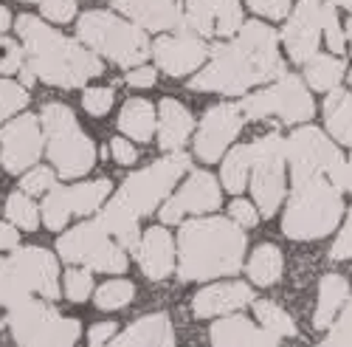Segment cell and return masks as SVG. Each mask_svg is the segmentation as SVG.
<instances>
[{"label":"cell","mask_w":352,"mask_h":347,"mask_svg":"<svg viewBox=\"0 0 352 347\" xmlns=\"http://www.w3.org/2000/svg\"><path fill=\"white\" fill-rule=\"evenodd\" d=\"M40 125L45 130V153L63 178H82L96 164L94 138L87 136L71 107L51 102L43 107Z\"/></svg>","instance_id":"obj_5"},{"label":"cell","mask_w":352,"mask_h":347,"mask_svg":"<svg viewBox=\"0 0 352 347\" xmlns=\"http://www.w3.org/2000/svg\"><path fill=\"white\" fill-rule=\"evenodd\" d=\"M352 192V153L349 158H344V169H341V181H338V192Z\"/></svg>","instance_id":"obj_53"},{"label":"cell","mask_w":352,"mask_h":347,"mask_svg":"<svg viewBox=\"0 0 352 347\" xmlns=\"http://www.w3.org/2000/svg\"><path fill=\"white\" fill-rule=\"evenodd\" d=\"M251 12L262 14V17H271V20H285L290 12V0H248Z\"/></svg>","instance_id":"obj_46"},{"label":"cell","mask_w":352,"mask_h":347,"mask_svg":"<svg viewBox=\"0 0 352 347\" xmlns=\"http://www.w3.org/2000/svg\"><path fill=\"white\" fill-rule=\"evenodd\" d=\"M243 130V113L237 105H214L206 110L195 138V153L206 164L217 161L226 147L240 136Z\"/></svg>","instance_id":"obj_15"},{"label":"cell","mask_w":352,"mask_h":347,"mask_svg":"<svg viewBox=\"0 0 352 347\" xmlns=\"http://www.w3.org/2000/svg\"><path fill=\"white\" fill-rule=\"evenodd\" d=\"M321 34H324L327 45L333 54H344L346 48V34L341 32V23H338V12H336V3L330 0V6L324 12V25H321Z\"/></svg>","instance_id":"obj_40"},{"label":"cell","mask_w":352,"mask_h":347,"mask_svg":"<svg viewBox=\"0 0 352 347\" xmlns=\"http://www.w3.org/2000/svg\"><path fill=\"white\" fill-rule=\"evenodd\" d=\"M113 9H119L146 32L181 28V6L175 0H113Z\"/></svg>","instance_id":"obj_20"},{"label":"cell","mask_w":352,"mask_h":347,"mask_svg":"<svg viewBox=\"0 0 352 347\" xmlns=\"http://www.w3.org/2000/svg\"><path fill=\"white\" fill-rule=\"evenodd\" d=\"M113 336H116V325H113V322H99V325L91 328V333H87V341L96 347V344L113 341Z\"/></svg>","instance_id":"obj_51"},{"label":"cell","mask_w":352,"mask_h":347,"mask_svg":"<svg viewBox=\"0 0 352 347\" xmlns=\"http://www.w3.org/2000/svg\"><path fill=\"white\" fill-rule=\"evenodd\" d=\"M155 125V107L146 99H130L119 113V130L135 141H150Z\"/></svg>","instance_id":"obj_28"},{"label":"cell","mask_w":352,"mask_h":347,"mask_svg":"<svg viewBox=\"0 0 352 347\" xmlns=\"http://www.w3.org/2000/svg\"><path fill=\"white\" fill-rule=\"evenodd\" d=\"M17 243H20L17 229L9 223H0V249H14Z\"/></svg>","instance_id":"obj_52"},{"label":"cell","mask_w":352,"mask_h":347,"mask_svg":"<svg viewBox=\"0 0 352 347\" xmlns=\"http://www.w3.org/2000/svg\"><path fill=\"white\" fill-rule=\"evenodd\" d=\"M135 297V285L130 280H110L96 291V308L102 311H119L130 305Z\"/></svg>","instance_id":"obj_37"},{"label":"cell","mask_w":352,"mask_h":347,"mask_svg":"<svg viewBox=\"0 0 352 347\" xmlns=\"http://www.w3.org/2000/svg\"><path fill=\"white\" fill-rule=\"evenodd\" d=\"M113 88H91L85 91L82 96V107L91 113V116H104L110 107H113Z\"/></svg>","instance_id":"obj_44"},{"label":"cell","mask_w":352,"mask_h":347,"mask_svg":"<svg viewBox=\"0 0 352 347\" xmlns=\"http://www.w3.org/2000/svg\"><path fill=\"white\" fill-rule=\"evenodd\" d=\"M344 34H346V40H349V51H352V20L346 23V32H344Z\"/></svg>","instance_id":"obj_56"},{"label":"cell","mask_w":352,"mask_h":347,"mask_svg":"<svg viewBox=\"0 0 352 347\" xmlns=\"http://www.w3.org/2000/svg\"><path fill=\"white\" fill-rule=\"evenodd\" d=\"M23 63H25V51L14 40L0 34V74H17Z\"/></svg>","instance_id":"obj_43"},{"label":"cell","mask_w":352,"mask_h":347,"mask_svg":"<svg viewBox=\"0 0 352 347\" xmlns=\"http://www.w3.org/2000/svg\"><path fill=\"white\" fill-rule=\"evenodd\" d=\"M327 94H330L324 99L327 130L338 144H349L352 147V94L344 88H333Z\"/></svg>","instance_id":"obj_27"},{"label":"cell","mask_w":352,"mask_h":347,"mask_svg":"<svg viewBox=\"0 0 352 347\" xmlns=\"http://www.w3.org/2000/svg\"><path fill=\"white\" fill-rule=\"evenodd\" d=\"M344 212L341 195L327 172H299L293 176V195L282 218V231L290 240H318L338 226Z\"/></svg>","instance_id":"obj_4"},{"label":"cell","mask_w":352,"mask_h":347,"mask_svg":"<svg viewBox=\"0 0 352 347\" xmlns=\"http://www.w3.org/2000/svg\"><path fill=\"white\" fill-rule=\"evenodd\" d=\"M327 6H330V0H299L296 12H293V17L287 20L282 32V43L293 63L305 65L313 54H318L321 25H324Z\"/></svg>","instance_id":"obj_13"},{"label":"cell","mask_w":352,"mask_h":347,"mask_svg":"<svg viewBox=\"0 0 352 347\" xmlns=\"http://www.w3.org/2000/svg\"><path fill=\"white\" fill-rule=\"evenodd\" d=\"M220 187L217 181L209 176V172H192L189 181L181 187L178 195H172L164 209H161V220L164 223H181L184 215L195 212V215H203V212H214L220 207Z\"/></svg>","instance_id":"obj_16"},{"label":"cell","mask_w":352,"mask_h":347,"mask_svg":"<svg viewBox=\"0 0 352 347\" xmlns=\"http://www.w3.org/2000/svg\"><path fill=\"white\" fill-rule=\"evenodd\" d=\"M245 257L243 226L231 218H197L181 226L178 277L186 282L214 280L240 271Z\"/></svg>","instance_id":"obj_2"},{"label":"cell","mask_w":352,"mask_h":347,"mask_svg":"<svg viewBox=\"0 0 352 347\" xmlns=\"http://www.w3.org/2000/svg\"><path fill=\"white\" fill-rule=\"evenodd\" d=\"M3 325L17 344H56L65 347L79 339V322L63 316L56 308L28 297L25 302L6 311Z\"/></svg>","instance_id":"obj_7"},{"label":"cell","mask_w":352,"mask_h":347,"mask_svg":"<svg viewBox=\"0 0 352 347\" xmlns=\"http://www.w3.org/2000/svg\"><path fill=\"white\" fill-rule=\"evenodd\" d=\"M40 212H43V220H45V226L48 229H63L65 223H68V218H71V207H68V198H65V187H51L48 192H45V198H43V207H40Z\"/></svg>","instance_id":"obj_36"},{"label":"cell","mask_w":352,"mask_h":347,"mask_svg":"<svg viewBox=\"0 0 352 347\" xmlns=\"http://www.w3.org/2000/svg\"><path fill=\"white\" fill-rule=\"evenodd\" d=\"M212 344H220V347H234V344H256V347H271V344H279L282 339L274 336L271 330L265 328H256L251 325L245 316H223L217 325H212V333H209Z\"/></svg>","instance_id":"obj_22"},{"label":"cell","mask_w":352,"mask_h":347,"mask_svg":"<svg viewBox=\"0 0 352 347\" xmlns=\"http://www.w3.org/2000/svg\"><path fill=\"white\" fill-rule=\"evenodd\" d=\"M25 102H28V94L23 85H17L12 79H0V122H6L9 116L23 110Z\"/></svg>","instance_id":"obj_38"},{"label":"cell","mask_w":352,"mask_h":347,"mask_svg":"<svg viewBox=\"0 0 352 347\" xmlns=\"http://www.w3.org/2000/svg\"><path fill=\"white\" fill-rule=\"evenodd\" d=\"M344 63L341 56H327V54H313L305 63V79L316 91H333L344 79Z\"/></svg>","instance_id":"obj_29"},{"label":"cell","mask_w":352,"mask_h":347,"mask_svg":"<svg viewBox=\"0 0 352 347\" xmlns=\"http://www.w3.org/2000/svg\"><path fill=\"white\" fill-rule=\"evenodd\" d=\"M116 344H175V330L166 313H150V316H141L138 322H133L122 336H113Z\"/></svg>","instance_id":"obj_24"},{"label":"cell","mask_w":352,"mask_h":347,"mask_svg":"<svg viewBox=\"0 0 352 347\" xmlns=\"http://www.w3.org/2000/svg\"><path fill=\"white\" fill-rule=\"evenodd\" d=\"M12 263L17 266V271L23 274V280L28 282L34 294H40L43 299H56L60 297V269H56V260L37 246H23L12 254Z\"/></svg>","instance_id":"obj_18"},{"label":"cell","mask_w":352,"mask_h":347,"mask_svg":"<svg viewBox=\"0 0 352 347\" xmlns=\"http://www.w3.org/2000/svg\"><path fill=\"white\" fill-rule=\"evenodd\" d=\"M240 113L245 119H265V116L276 113L285 125H302L313 119V99L305 88V82L299 76L282 74L271 88L256 91L251 96H245L240 105Z\"/></svg>","instance_id":"obj_11"},{"label":"cell","mask_w":352,"mask_h":347,"mask_svg":"<svg viewBox=\"0 0 352 347\" xmlns=\"http://www.w3.org/2000/svg\"><path fill=\"white\" fill-rule=\"evenodd\" d=\"M212 48L203 37L195 34H178V37H158L153 43V56L158 60V68L169 76H189L203 63L209 60Z\"/></svg>","instance_id":"obj_17"},{"label":"cell","mask_w":352,"mask_h":347,"mask_svg":"<svg viewBox=\"0 0 352 347\" xmlns=\"http://www.w3.org/2000/svg\"><path fill=\"white\" fill-rule=\"evenodd\" d=\"M34 291L28 288V282L23 280V274L17 271V266L9 260H0V308L9 311L20 302H25Z\"/></svg>","instance_id":"obj_32"},{"label":"cell","mask_w":352,"mask_h":347,"mask_svg":"<svg viewBox=\"0 0 352 347\" xmlns=\"http://www.w3.org/2000/svg\"><path fill=\"white\" fill-rule=\"evenodd\" d=\"M17 34L23 37L25 65L45 85H54V88H79L87 79L102 76L104 71L96 54L63 37L60 32H54V28H48L43 20L32 14H23L17 20Z\"/></svg>","instance_id":"obj_3"},{"label":"cell","mask_w":352,"mask_h":347,"mask_svg":"<svg viewBox=\"0 0 352 347\" xmlns=\"http://www.w3.org/2000/svg\"><path fill=\"white\" fill-rule=\"evenodd\" d=\"M40 9L54 23H68L76 14V0H43Z\"/></svg>","instance_id":"obj_45"},{"label":"cell","mask_w":352,"mask_h":347,"mask_svg":"<svg viewBox=\"0 0 352 347\" xmlns=\"http://www.w3.org/2000/svg\"><path fill=\"white\" fill-rule=\"evenodd\" d=\"M248 169H251V147H234L226 156L223 169H220L226 192H234V195L243 192L248 184Z\"/></svg>","instance_id":"obj_33"},{"label":"cell","mask_w":352,"mask_h":347,"mask_svg":"<svg viewBox=\"0 0 352 347\" xmlns=\"http://www.w3.org/2000/svg\"><path fill=\"white\" fill-rule=\"evenodd\" d=\"M43 153V130L34 116H20L0 130V164L6 172H23L34 167Z\"/></svg>","instance_id":"obj_14"},{"label":"cell","mask_w":352,"mask_h":347,"mask_svg":"<svg viewBox=\"0 0 352 347\" xmlns=\"http://www.w3.org/2000/svg\"><path fill=\"white\" fill-rule=\"evenodd\" d=\"M349 85H352V71H349Z\"/></svg>","instance_id":"obj_58"},{"label":"cell","mask_w":352,"mask_h":347,"mask_svg":"<svg viewBox=\"0 0 352 347\" xmlns=\"http://www.w3.org/2000/svg\"><path fill=\"white\" fill-rule=\"evenodd\" d=\"M135 251H138V266L146 280L161 282L175 271V243L166 229L153 226L150 231H144Z\"/></svg>","instance_id":"obj_19"},{"label":"cell","mask_w":352,"mask_h":347,"mask_svg":"<svg viewBox=\"0 0 352 347\" xmlns=\"http://www.w3.org/2000/svg\"><path fill=\"white\" fill-rule=\"evenodd\" d=\"M110 181L107 178H99V181H91V184H79V187H65V198H68V207H71V215H91L96 212L104 198L110 195Z\"/></svg>","instance_id":"obj_31"},{"label":"cell","mask_w":352,"mask_h":347,"mask_svg":"<svg viewBox=\"0 0 352 347\" xmlns=\"http://www.w3.org/2000/svg\"><path fill=\"white\" fill-rule=\"evenodd\" d=\"M195 127L192 113L178 99H161L158 107V144L164 150H181Z\"/></svg>","instance_id":"obj_23"},{"label":"cell","mask_w":352,"mask_h":347,"mask_svg":"<svg viewBox=\"0 0 352 347\" xmlns=\"http://www.w3.org/2000/svg\"><path fill=\"white\" fill-rule=\"evenodd\" d=\"M23 3H43V0H23Z\"/></svg>","instance_id":"obj_57"},{"label":"cell","mask_w":352,"mask_h":347,"mask_svg":"<svg viewBox=\"0 0 352 347\" xmlns=\"http://www.w3.org/2000/svg\"><path fill=\"white\" fill-rule=\"evenodd\" d=\"M254 313H256L259 325L265 328V330H271L274 336H279V339L296 336V322H293L290 316H287V311H282L276 302L259 299V302H254Z\"/></svg>","instance_id":"obj_34"},{"label":"cell","mask_w":352,"mask_h":347,"mask_svg":"<svg viewBox=\"0 0 352 347\" xmlns=\"http://www.w3.org/2000/svg\"><path fill=\"white\" fill-rule=\"evenodd\" d=\"M248 147L254 204L262 218H271L285 198V138L279 133H268Z\"/></svg>","instance_id":"obj_9"},{"label":"cell","mask_w":352,"mask_h":347,"mask_svg":"<svg viewBox=\"0 0 352 347\" xmlns=\"http://www.w3.org/2000/svg\"><path fill=\"white\" fill-rule=\"evenodd\" d=\"M248 277L256 285H274L282 277V251L274 243H262L248 260Z\"/></svg>","instance_id":"obj_30"},{"label":"cell","mask_w":352,"mask_h":347,"mask_svg":"<svg viewBox=\"0 0 352 347\" xmlns=\"http://www.w3.org/2000/svg\"><path fill=\"white\" fill-rule=\"evenodd\" d=\"M6 218H9L17 229L34 231L37 223H40V209L34 207L32 195H25V192H12V195L6 198Z\"/></svg>","instance_id":"obj_35"},{"label":"cell","mask_w":352,"mask_h":347,"mask_svg":"<svg viewBox=\"0 0 352 347\" xmlns=\"http://www.w3.org/2000/svg\"><path fill=\"white\" fill-rule=\"evenodd\" d=\"M110 156L119 161V164H135L138 161V150H135V144H130L127 138H113L110 141Z\"/></svg>","instance_id":"obj_49"},{"label":"cell","mask_w":352,"mask_h":347,"mask_svg":"<svg viewBox=\"0 0 352 347\" xmlns=\"http://www.w3.org/2000/svg\"><path fill=\"white\" fill-rule=\"evenodd\" d=\"M228 212H231V220L237 223V226H243V229H251V226H256V220H259L256 207L248 204V200H234Z\"/></svg>","instance_id":"obj_47"},{"label":"cell","mask_w":352,"mask_h":347,"mask_svg":"<svg viewBox=\"0 0 352 347\" xmlns=\"http://www.w3.org/2000/svg\"><path fill=\"white\" fill-rule=\"evenodd\" d=\"M212 63L189 79L192 91L245 94L254 85L279 79L285 63L279 56V37L265 23H243L231 43L212 48Z\"/></svg>","instance_id":"obj_1"},{"label":"cell","mask_w":352,"mask_h":347,"mask_svg":"<svg viewBox=\"0 0 352 347\" xmlns=\"http://www.w3.org/2000/svg\"><path fill=\"white\" fill-rule=\"evenodd\" d=\"M251 288L245 282H226V285H209L195 294L192 311L197 319H209V316H226L234 313L251 302Z\"/></svg>","instance_id":"obj_21"},{"label":"cell","mask_w":352,"mask_h":347,"mask_svg":"<svg viewBox=\"0 0 352 347\" xmlns=\"http://www.w3.org/2000/svg\"><path fill=\"white\" fill-rule=\"evenodd\" d=\"M99 223L110 231L113 240H119L127 251H135L138 240H141V231H138V215L124 207L119 198H113L110 204L104 207V212L99 215Z\"/></svg>","instance_id":"obj_25"},{"label":"cell","mask_w":352,"mask_h":347,"mask_svg":"<svg viewBox=\"0 0 352 347\" xmlns=\"http://www.w3.org/2000/svg\"><path fill=\"white\" fill-rule=\"evenodd\" d=\"M349 297V285L341 274H327L318 285V302H316V313H313V328L324 330L333 325V319L338 316V308H344Z\"/></svg>","instance_id":"obj_26"},{"label":"cell","mask_w":352,"mask_h":347,"mask_svg":"<svg viewBox=\"0 0 352 347\" xmlns=\"http://www.w3.org/2000/svg\"><path fill=\"white\" fill-rule=\"evenodd\" d=\"M333 3H336V6H344V9L352 12V0H333Z\"/></svg>","instance_id":"obj_55"},{"label":"cell","mask_w":352,"mask_h":347,"mask_svg":"<svg viewBox=\"0 0 352 347\" xmlns=\"http://www.w3.org/2000/svg\"><path fill=\"white\" fill-rule=\"evenodd\" d=\"M330 257L333 260H349L352 257V209H349V218H346L344 229L338 231V240L330 249Z\"/></svg>","instance_id":"obj_48"},{"label":"cell","mask_w":352,"mask_h":347,"mask_svg":"<svg viewBox=\"0 0 352 347\" xmlns=\"http://www.w3.org/2000/svg\"><path fill=\"white\" fill-rule=\"evenodd\" d=\"M243 25L240 0H184L181 28L195 37L231 40Z\"/></svg>","instance_id":"obj_12"},{"label":"cell","mask_w":352,"mask_h":347,"mask_svg":"<svg viewBox=\"0 0 352 347\" xmlns=\"http://www.w3.org/2000/svg\"><path fill=\"white\" fill-rule=\"evenodd\" d=\"M54 187V172L48 167H34V169H28L23 181H20V189L25 195H45L48 189Z\"/></svg>","instance_id":"obj_42"},{"label":"cell","mask_w":352,"mask_h":347,"mask_svg":"<svg viewBox=\"0 0 352 347\" xmlns=\"http://www.w3.org/2000/svg\"><path fill=\"white\" fill-rule=\"evenodd\" d=\"M9 25H12V14H9V9L0 6V34L9 32Z\"/></svg>","instance_id":"obj_54"},{"label":"cell","mask_w":352,"mask_h":347,"mask_svg":"<svg viewBox=\"0 0 352 347\" xmlns=\"http://www.w3.org/2000/svg\"><path fill=\"white\" fill-rule=\"evenodd\" d=\"M155 68L150 65H135L130 74H127V85H133V88H153L155 85Z\"/></svg>","instance_id":"obj_50"},{"label":"cell","mask_w":352,"mask_h":347,"mask_svg":"<svg viewBox=\"0 0 352 347\" xmlns=\"http://www.w3.org/2000/svg\"><path fill=\"white\" fill-rule=\"evenodd\" d=\"M189 169V156L186 153H172L166 158H158L155 164H150L141 172H133L127 176V181L119 189V198L124 207H130L138 218L150 215L161 200L169 195V189L178 184V178Z\"/></svg>","instance_id":"obj_10"},{"label":"cell","mask_w":352,"mask_h":347,"mask_svg":"<svg viewBox=\"0 0 352 347\" xmlns=\"http://www.w3.org/2000/svg\"><path fill=\"white\" fill-rule=\"evenodd\" d=\"M324 344H330V347H336V344H338V347H349V344H352V294L346 297L341 319L333 325V330L327 333Z\"/></svg>","instance_id":"obj_41"},{"label":"cell","mask_w":352,"mask_h":347,"mask_svg":"<svg viewBox=\"0 0 352 347\" xmlns=\"http://www.w3.org/2000/svg\"><path fill=\"white\" fill-rule=\"evenodd\" d=\"M56 249H60V254L68 263H79L85 269L104 271V274L127 271V249L110 238V231L99 223V218L71 229L68 235L60 238Z\"/></svg>","instance_id":"obj_8"},{"label":"cell","mask_w":352,"mask_h":347,"mask_svg":"<svg viewBox=\"0 0 352 347\" xmlns=\"http://www.w3.org/2000/svg\"><path fill=\"white\" fill-rule=\"evenodd\" d=\"M91 288H94L91 269H71L65 274V297L71 302H85L91 297Z\"/></svg>","instance_id":"obj_39"},{"label":"cell","mask_w":352,"mask_h":347,"mask_svg":"<svg viewBox=\"0 0 352 347\" xmlns=\"http://www.w3.org/2000/svg\"><path fill=\"white\" fill-rule=\"evenodd\" d=\"M76 32H79V40L87 48L107 56V60H113L116 65H122V68L141 65L153 51L150 40H146V34L135 23H127L122 17L110 14V12H87V14H82Z\"/></svg>","instance_id":"obj_6"}]
</instances>
